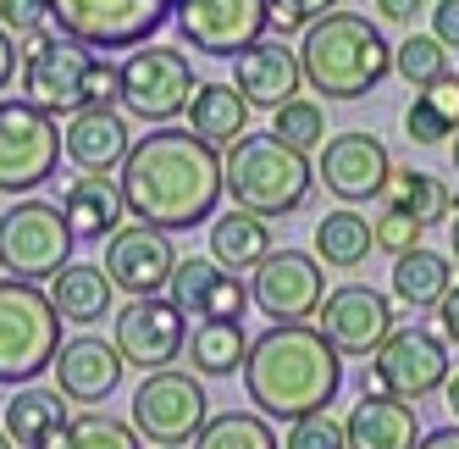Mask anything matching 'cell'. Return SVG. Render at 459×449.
Segmentation results:
<instances>
[{
    "label": "cell",
    "mask_w": 459,
    "mask_h": 449,
    "mask_svg": "<svg viewBox=\"0 0 459 449\" xmlns=\"http://www.w3.org/2000/svg\"><path fill=\"white\" fill-rule=\"evenodd\" d=\"M393 73H399V78L420 94L426 84H437V78L454 73V67H448V50H443L432 34H415V28H410V40L393 45Z\"/></svg>",
    "instance_id": "836d02e7"
},
{
    "label": "cell",
    "mask_w": 459,
    "mask_h": 449,
    "mask_svg": "<svg viewBox=\"0 0 459 449\" xmlns=\"http://www.w3.org/2000/svg\"><path fill=\"white\" fill-rule=\"evenodd\" d=\"M194 61L172 45H139V50H127L122 61V111L127 117H139V122H155V128H167L188 111L194 101Z\"/></svg>",
    "instance_id": "30bf717a"
},
{
    "label": "cell",
    "mask_w": 459,
    "mask_h": 449,
    "mask_svg": "<svg viewBox=\"0 0 459 449\" xmlns=\"http://www.w3.org/2000/svg\"><path fill=\"white\" fill-rule=\"evenodd\" d=\"M448 250H454V261H459V211L448 216Z\"/></svg>",
    "instance_id": "f907efd6"
},
{
    "label": "cell",
    "mask_w": 459,
    "mask_h": 449,
    "mask_svg": "<svg viewBox=\"0 0 459 449\" xmlns=\"http://www.w3.org/2000/svg\"><path fill=\"white\" fill-rule=\"evenodd\" d=\"M316 189V167L305 150L282 145L277 134H244L221 155V195L255 216H293Z\"/></svg>",
    "instance_id": "277c9868"
},
{
    "label": "cell",
    "mask_w": 459,
    "mask_h": 449,
    "mask_svg": "<svg viewBox=\"0 0 459 449\" xmlns=\"http://www.w3.org/2000/svg\"><path fill=\"white\" fill-rule=\"evenodd\" d=\"M282 449H349V433H343V422L333 410H310L299 422H288Z\"/></svg>",
    "instance_id": "8d00e7d4"
},
{
    "label": "cell",
    "mask_w": 459,
    "mask_h": 449,
    "mask_svg": "<svg viewBox=\"0 0 459 449\" xmlns=\"http://www.w3.org/2000/svg\"><path fill=\"white\" fill-rule=\"evenodd\" d=\"M155 449H188V444H155Z\"/></svg>",
    "instance_id": "db71d44e"
},
{
    "label": "cell",
    "mask_w": 459,
    "mask_h": 449,
    "mask_svg": "<svg viewBox=\"0 0 459 449\" xmlns=\"http://www.w3.org/2000/svg\"><path fill=\"white\" fill-rule=\"evenodd\" d=\"M371 233H377V250H387L393 261L399 255H410V250H420V222L410 216V211H399V206H382V216L371 222Z\"/></svg>",
    "instance_id": "74e56055"
},
{
    "label": "cell",
    "mask_w": 459,
    "mask_h": 449,
    "mask_svg": "<svg viewBox=\"0 0 459 449\" xmlns=\"http://www.w3.org/2000/svg\"><path fill=\"white\" fill-rule=\"evenodd\" d=\"M73 400H61L56 389H17L12 400H6V416H0V427H6V438L17 444V449H56V438L67 433V422H73V410H67Z\"/></svg>",
    "instance_id": "d4e9b609"
},
{
    "label": "cell",
    "mask_w": 459,
    "mask_h": 449,
    "mask_svg": "<svg viewBox=\"0 0 459 449\" xmlns=\"http://www.w3.org/2000/svg\"><path fill=\"white\" fill-rule=\"evenodd\" d=\"M178 40L200 56H238L255 40H266L272 12L266 0H178L172 6Z\"/></svg>",
    "instance_id": "5bb4252c"
},
{
    "label": "cell",
    "mask_w": 459,
    "mask_h": 449,
    "mask_svg": "<svg viewBox=\"0 0 459 449\" xmlns=\"http://www.w3.org/2000/svg\"><path fill=\"white\" fill-rule=\"evenodd\" d=\"M144 438L134 433V422H117L106 410H78L67 433L56 438V449H139Z\"/></svg>",
    "instance_id": "d6a6232c"
},
{
    "label": "cell",
    "mask_w": 459,
    "mask_h": 449,
    "mask_svg": "<svg viewBox=\"0 0 459 449\" xmlns=\"http://www.w3.org/2000/svg\"><path fill=\"white\" fill-rule=\"evenodd\" d=\"M415 449H459V422L454 427H437V433H420Z\"/></svg>",
    "instance_id": "c3c4849f"
},
{
    "label": "cell",
    "mask_w": 459,
    "mask_h": 449,
    "mask_svg": "<svg viewBox=\"0 0 459 449\" xmlns=\"http://www.w3.org/2000/svg\"><path fill=\"white\" fill-rule=\"evenodd\" d=\"M183 356H188V366L200 377H233V372H244L249 339H244L238 322H194Z\"/></svg>",
    "instance_id": "4dcf8cb0"
},
{
    "label": "cell",
    "mask_w": 459,
    "mask_h": 449,
    "mask_svg": "<svg viewBox=\"0 0 459 449\" xmlns=\"http://www.w3.org/2000/svg\"><path fill=\"white\" fill-rule=\"evenodd\" d=\"M437 333H443V344H459V283L443 295V305H437Z\"/></svg>",
    "instance_id": "bcb514c9"
},
{
    "label": "cell",
    "mask_w": 459,
    "mask_h": 449,
    "mask_svg": "<svg viewBox=\"0 0 459 449\" xmlns=\"http://www.w3.org/2000/svg\"><path fill=\"white\" fill-rule=\"evenodd\" d=\"M382 206H399V211H410V216L420 222V228H437V222H448V216L459 211L454 189H448L443 178H432V172H415V167H393Z\"/></svg>",
    "instance_id": "f546056e"
},
{
    "label": "cell",
    "mask_w": 459,
    "mask_h": 449,
    "mask_svg": "<svg viewBox=\"0 0 459 449\" xmlns=\"http://www.w3.org/2000/svg\"><path fill=\"white\" fill-rule=\"evenodd\" d=\"M178 244H172V233H160V228H150V222H134V228H122L106 239V277L122 288L127 300H144V295H160V288L172 283V272H178Z\"/></svg>",
    "instance_id": "ac0fdd59"
},
{
    "label": "cell",
    "mask_w": 459,
    "mask_h": 449,
    "mask_svg": "<svg viewBox=\"0 0 459 449\" xmlns=\"http://www.w3.org/2000/svg\"><path fill=\"white\" fill-rule=\"evenodd\" d=\"M50 305L61 322H78V328H94L117 316V283L106 277L100 261H67L56 277H50Z\"/></svg>",
    "instance_id": "603a6c76"
},
{
    "label": "cell",
    "mask_w": 459,
    "mask_h": 449,
    "mask_svg": "<svg viewBox=\"0 0 459 449\" xmlns=\"http://www.w3.org/2000/svg\"><path fill=\"white\" fill-rule=\"evenodd\" d=\"M343 433H349V449H415L420 444L415 405L410 400H393L382 389L359 394V405L343 416Z\"/></svg>",
    "instance_id": "7402d4cb"
},
{
    "label": "cell",
    "mask_w": 459,
    "mask_h": 449,
    "mask_svg": "<svg viewBox=\"0 0 459 449\" xmlns=\"http://www.w3.org/2000/svg\"><path fill=\"white\" fill-rule=\"evenodd\" d=\"M272 250H277V239H272L266 216L238 211V206H227V211L211 216V261L221 272H255Z\"/></svg>",
    "instance_id": "484cf974"
},
{
    "label": "cell",
    "mask_w": 459,
    "mask_h": 449,
    "mask_svg": "<svg viewBox=\"0 0 459 449\" xmlns=\"http://www.w3.org/2000/svg\"><path fill=\"white\" fill-rule=\"evenodd\" d=\"M233 84H238V94L249 101V111H277L305 84L299 50H288L282 40H255L249 50L233 56Z\"/></svg>",
    "instance_id": "44dd1931"
},
{
    "label": "cell",
    "mask_w": 459,
    "mask_h": 449,
    "mask_svg": "<svg viewBox=\"0 0 459 449\" xmlns=\"http://www.w3.org/2000/svg\"><path fill=\"white\" fill-rule=\"evenodd\" d=\"M61 155V122L39 106L0 101V195H34L56 178Z\"/></svg>",
    "instance_id": "ba28073f"
},
{
    "label": "cell",
    "mask_w": 459,
    "mask_h": 449,
    "mask_svg": "<svg viewBox=\"0 0 459 449\" xmlns=\"http://www.w3.org/2000/svg\"><path fill=\"white\" fill-rule=\"evenodd\" d=\"M61 216H67L73 239H111L127 222L122 183L111 172H83L78 183H67V195H61Z\"/></svg>",
    "instance_id": "cb8c5ba5"
},
{
    "label": "cell",
    "mask_w": 459,
    "mask_h": 449,
    "mask_svg": "<svg viewBox=\"0 0 459 449\" xmlns=\"http://www.w3.org/2000/svg\"><path fill=\"white\" fill-rule=\"evenodd\" d=\"M387 283H393V300H399V305H410V311H437L443 295L454 288V261L420 244V250H410V255L393 261Z\"/></svg>",
    "instance_id": "83f0119b"
},
{
    "label": "cell",
    "mask_w": 459,
    "mask_h": 449,
    "mask_svg": "<svg viewBox=\"0 0 459 449\" xmlns=\"http://www.w3.org/2000/svg\"><path fill=\"white\" fill-rule=\"evenodd\" d=\"M61 349V316L39 283L0 277V383L28 389L34 377L50 372Z\"/></svg>",
    "instance_id": "5b68a950"
},
{
    "label": "cell",
    "mask_w": 459,
    "mask_h": 449,
    "mask_svg": "<svg viewBox=\"0 0 459 449\" xmlns=\"http://www.w3.org/2000/svg\"><path fill=\"white\" fill-rule=\"evenodd\" d=\"M111 344L127 366L139 372H160L183 356L188 344V316L167 300V295H144V300H127L111 316Z\"/></svg>",
    "instance_id": "9a60e30c"
},
{
    "label": "cell",
    "mask_w": 459,
    "mask_h": 449,
    "mask_svg": "<svg viewBox=\"0 0 459 449\" xmlns=\"http://www.w3.org/2000/svg\"><path fill=\"white\" fill-rule=\"evenodd\" d=\"M316 178L326 195H338L343 206H366V200H382L387 195V178H393V155L377 134H338L321 145V162H316Z\"/></svg>",
    "instance_id": "e0dca14e"
},
{
    "label": "cell",
    "mask_w": 459,
    "mask_h": 449,
    "mask_svg": "<svg viewBox=\"0 0 459 449\" xmlns=\"http://www.w3.org/2000/svg\"><path fill=\"white\" fill-rule=\"evenodd\" d=\"M272 12V28L277 34H305V28L326 12H338V0H266Z\"/></svg>",
    "instance_id": "f35d334b"
},
{
    "label": "cell",
    "mask_w": 459,
    "mask_h": 449,
    "mask_svg": "<svg viewBox=\"0 0 459 449\" xmlns=\"http://www.w3.org/2000/svg\"><path fill=\"white\" fill-rule=\"evenodd\" d=\"M117 183L134 222H150L160 233L200 228V222L216 216V200H221V150L178 122L150 128L117 167Z\"/></svg>",
    "instance_id": "6da1fadb"
},
{
    "label": "cell",
    "mask_w": 459,
    "mask_h": 449,
    "mask_svg": "<svg viewBox=\"0 0 459 449\" xmlns=\"http://www.w3.org/2000/svg\"><path fill=\"white\" fill-rule=\"evenodd\" d=\"M83 67H89V50L61 40V34H28L22 40V101L39 106L50 117H73L83 106Z\"/></svg>",
    "instance_id": "4fadbf2b"
},
{
    "label": "cell",
    "mask_w": 459,
    "mask_h": 449,
    "mask_svg": "<svg viewBox=\"0 0 459 449\" xmlns=\"http://www.w3.org/2000/svg\"><path fill=\"white\" fill-rule=\"evenodd\" d=\"M432 40L443 50H459V0H437L432 6Z\"/></svg>",
    "instance_id": "ee69618b"
},
{
    "label": "cell",
    "mask_w": 459,
    "mask_h": 449,
    "mask_svg": "<svg viewBox=\"0 0 459 449\" xmlns=\"http://www.w3.org/2000/svg\"><path fill=\"white\" fill-rule=\"evenodd\" d=\"M443 400H448V410H454V422H459V366L448 372V383H443Z\"/></svg>",
    "instance_id": "681fc988"
},
{
    "label": "cell",
    "mask_w": 459,
    "mask_h": 449,
    "mask_svg": "<svg viewBox=\"0 0 459 449\" xmlns=\"http://www.w3.org/2000/svg\"><path fill=\"white\" fill-rule=\"evenodd\" d=\"M299 73L326 101H366L393 73V45L359 12H326L299 34Z\"/></svg>",
    "instance_id": "3957f363"
},
{
    "label": "cell",
    "mask_w": 459,
    "mask_h": 449,
    "mask_svg": "<svg viewBox=\"0 0 459 449\" xmlns=\"http://www.w3.org/2000/svg\"><path fill=\"white\" fill-rule=\"evenodd\" d=\"M194 449H282L272 416L260 410H221L194 433Z\"/></svg>",
    "instance_id": "1f68e13d"
},
{
    "label": "cell",
    "mask_w": 459,
    "mask_h": 449,
    "mask_svg": "<svg viewBox=\"0 0 459 449\" xmlns=\"http://www.w3.org/2000/svg\"><path fill=\"white\" fill-rule=\"evenodd\" d=\"M321 300H326V272L310 250L282 244L249 272V305L272 322H316Z\"/></svg>",
    "instance_id": "7c38bea8"
},
{
    "label": "cell",
    "mask_w": 459,
    "mask_h": 449,
    "mask_svg": "<svg viewBox=\"0 0 459 449\" xmlns=\"http://www.w3.org/2000/svg\"><path fill=\"white\" fill-rule=\"evenodd\" d=\"M420 101L432 106L448 128H459V73H443L437 84H426V89H420Z\"/></svg>",
    "instance_id": "7bdbcfd3"
},
{
    "label": "cell",
    "mask_w": 459,
    "mask_h": 449,
    "mask_svg": "<svg viewBox=\"0 0 459 449\" xmlns=\"http://www.w3.org/2000/svg\"><path fill=\"white\" fill-rule=\"evenodd\" d=\"M448 372H454V361H448L443 333L410 322V328H393V333H387V344L371 356V366H366V389L377 383L382 394L420 405L426 394H437L443 383H448Z\"/></svg>",
    "instance_id": "8fae6325"
},
{
    "label": "cell",
    "mask_w": 459,
    "mask_h": 449,
    "mask_svg": "<svg viewBox=\"0 0 459 449\" xmlns=\"http://www.w3.org/2000/svg\"><path fill=\"white\" fill-rule=\"evenodd\" d=\"M0 28H6L12 40L45 34L50 28V0H0Z\"/></svg>",
    "instance_id": "60d3db41"
},
{
    "label": "cell",
    "mask_w": 459,
    "mask_h": 449,
    "mask_svg": "<svg viewBox=\"0 0 459 449\" xmlns=\"http://www.w3.org/2000/svg\"><path fill=\"white\" fill-rule=\"evenodd\" d=\"M448 155H454V172H459V128H454V139H448Z\"/></svg>",
    "instance_id": "816d5d0a"
},
{
    "label": "cell",
    "mask_w": 459,
    "mask_h": 449,
    "mask_svg": "<svg viewBox=\"0 0 459 449\" xmlns=\"http://www.w3.org/2000/svg\"><path fill=\"white\" fill-rule=\"evenodd\" d=\"M188 128H194V134H200L205 145H238L244 134H249V101H244V94H238V84L233 78H211V84H200V89H194V101H188Z\"/></svg>",
    "instance_id": "4316f807"
},
{
    "label": "cell",
    "mask_w": 459,
    "mask_h": 449,
    "mask_svg": "<svg viewBox=\"0 0 459 449\" xmlns=\"http://www.w3.org/2000/svg\"><path fill=\"white\" fill-rule=\"evenodd\" d=\"M73 228L61 206L50 200H17L12 211H0V272L22 283H50L61 267L73 261Z\"/></svg>",
    "instance_id": "52a82bcc"
},
{
    "label": "cell",
    "mask_w": 459,
    "mask_h": 449,
    "mask_svg": "<svg viewBox=\"0 0 459 449\" xmlns=\"http://www.w3.org/2000/svg\"><path fill=\"white\" fill-rule=\"evenodd\" d=\"M343 389V356L316 322H272L249 339L244 356V394L272 422H299L310 410H326Z\"/></svg>",
    "instance_id": "7a4b0ae2"
},
{
    "label": "cell",
    "mask_w": 459,
    "mask_h": 449,
    "mask_svg": "<svg viewBox=\"0 0 459 449\" xmlns=\"http://www.w3.org/2000/svg\"><path fill=\"white\" fill-rule=\"evenodd\" d=\"M127 361L117 356V344L106 339H94V333H78L56 349V361H50V377H56V394L61 400H73V405H106L117 394V383H122Z\"/></svg>",
    "instance_id": "d6986e66"
},
{
    "label": "cell",
    "mask_w": 459,
    "mask_h": 449,
    "mask_svg": "<svg viewBox=\"0 0 459 449\" xmlns=\"http://www.w3.org/2000/svg\"><path fill=\"white\" fill-rule=\"evenodd\" d=\"M172 6L178 0H50V22L83 50H139L172 22Z\"/></svg>",
    "instance_id": "8992f818"
},
{
    "label": "cell",
    "mask_w": 459,
    "mask_h": 449,
    "mask_svg": "<svg viewBox=\"0 0 459 449\" xmlns=\"http://www.w3.org/2000/svg\"><path fill=\"white\" fill-rule=\"evenodd\" d=\"M0 449H17V444H12V438H6V427H0Z\"/></svg>",
    "instance_id": "f5cc1de1"
},
{
    "label": "cell",
    "mask_w": 459,
    "mask_h": 449,
    "mask_svg": "<svg viewBox=\"0 0 459 449\" xmlns=\"http://www.w3.org/2000/svg\"><path fill=\"white\" fill-rule=\"evenodd\" d=\"M22 73V50H17V40L6 34V28H0V94L12 89V78Z\"/></svg>",
    "instance_id": "7dc6e473"
},
{
    "label": "cell",
    "mask_w": 459,
    "mask_h": 449,
    "mask_svg": "<svg viewBox=\"0 0 459 449\" xmlns=\"http://www.w3.org/2000/svg\"><path fill=\"white\" fill-rule=\"evenodd\" d=\"M127 422H134V433L150 449L155 444H194V433L211 422V400H205L200 372H178V366L144 372V383L134 389Z\"/></svg>",
    "instance_id": "9c48e42d"
},
{
    "label": "cell",
    "mask_w": 459,
    "mask_h": 449,
    "mask_svg": "<svg viewBox=\"0 0 459 449\" xmlns=\"http://www.w3.org/2000/svg\"><path fill=\"white\" fill-rule=\"evenodd\" d=\"M382 22H399V28H415V17L426 12V0H371Z\"/></svg>",
    "instance_id": "f6af8a7d"
},
{
    "label": "cell",
    "mask_w": 459,
    "mask_h": 449,
    "mask_svg": "<svg viewBox=\"0 0 459 449\" xmlns=\"http://www.w3.org/2000/svg\"><path fill=\"white\" fill-rule=\"evenodd\" d=\"M272 134L282 145H293V150H305V155L316 145H326V111H321V101H299V94H293L288 106L272 111Z\"/></svg>",
    "instance_id": "e575fe53"
},
{
    "label": "cell",
    "mask_w": 459,
    "mask_h": 449,
    "mask_svg": "<svg viewBox=\"0 0 459 449\" xmlns=\"http://www.w3.org/2000/svg\"><path fill=\"white\" fill-rule=\"evenodd\" d=\"M377 250V233H371V216H359L354 206L343 211H326L316 222V261L321 267H338V272H354V267H366V255Z\"/></svg>",
    "instance_id": "f1b7e54d"
},
{
    "label": "cell",
    "mask_w": 459,
    "mask_h": 449,
    "mask_svg": "<svg viewBox=\"0 0 459 449\" xmlns=\"http://www.w3.org/2000/svg\"><path fill=\"white\" fill-rule=\"evenodd\" d=\"M404 134H410L415 145H448V139H454V128H448V122H443V117H437V111L415 94V106L404 111Z\"/></svg>",
    "instance_id": "b9f144b4"
},
{
    "label": "cell",
    "mask_w": 459,
    "mask_h": 449,
    "mask_svg": "<svg viewBox=\"0 0 459 449\" xmlns=\"http://www.w3.org/2000/svg\"><path fill=\"white\" fill-rule=\"evenodd\" d=\"M316 328L326 333V344L338 349V356H354L366 361L387 344V333L399 328L393 322V300L371 283H343V288H326V300L316 311Z\"/></svg>",
    "instance_id": "2e32d148"
},
{
    "label": "cell",
    "mask_w": 459,
    "mask_h": 449,
    "mask_svg": "<svg viewBox=\"0 0 459 449\" xmlns=\"http://www.w3.org/2000/svg\"><path fill=\"white\" fill-rule=\"evenodd\" d=\"M127 150H134V134H127V117L111 106H78L61 128V155L78 167V172H111L127 162Z\"/></svg>",
    "instance_id": "ffe728a7"
},
{
    "label": "cell",
    "mask_w": 459,
    "mask_h": 449,
    "mask_svg": "<svg viewBox=\"0 0 459 449\" xmlns=\"http://www.w3.org/2000/svg\"><path fill=\"white\" fill-rule=\"evenodd\" d=\"M83 106H122V67H111L106 56H89L83 67Z\"/></svg>",
    "instance_id": "ab89813d"
},
{
    "label": "cell",
    "mask_w": 459,
    "mask_h": 449,
    "mask_svg": "<svg viewBox=\"0 0 459 449\" xmlns=\"http://www.w3.org/2000/svg\"><path fill=\"white\" fill-rule=\"evenodd\" d=\"M221 277L216 261H205V255H183L172 283H167V300L183 311V316H205V300H211V283Z\"/></svg>",
    "instance_id": "d590c367"
}]
</instances>
